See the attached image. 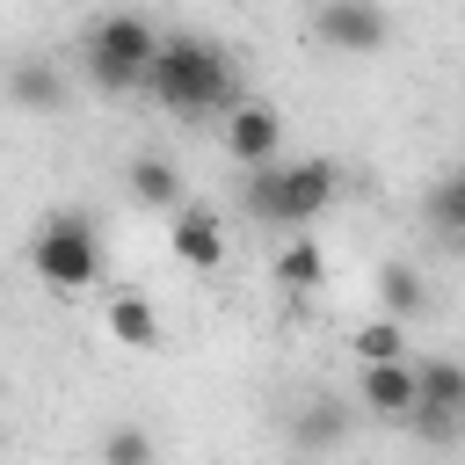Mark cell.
I'll use <instances>...</instances> for the list:
<instances>
[{
  "instance_id": "cell-1",
  "label": "cell",
  "mask_w": 465,
  "mask_h": 465,
  "mask_svg": "<svg viewBox=\"0 0 465 465\" xmlns=\"http://www.w3.org/2000/svg\"><path fill=\"white\" fill-rule=\"evenodd\" d=\"M145 94L160 109H174V116H218V109L240 102V65H232L225 44L182 29V36H160V58L145 73Z\"/></svg>"
},
{
  "instance_id": "cell-2",
  "label": "cell",
  "mask_w": 465,
  "mask_h": 465,
  "mask_svg": "<svg viewBox=\"0 0 465 465\" xmlns=\"http://www.w3.org/2000/svg\"><path fill=\"white\" fill-rule=\"evenodd\" d=\"M334 189H341L334 160H269V167H247V218L298 232L334 203Z\"/></svg>"
},
{
  "instance_id": "cell-3",
  "label": "cell",
  "mask_w": 465,
  "mask_h": 465,
  "mask_svg": "<svg viewBox=\"0 0 465 465\" xmlns=\"http://www.w3.org/2000/svg\"><path fill=\"white\" fill-rule=\"evenodd\" d=\"M29 269L51 291H87L102 276V232H94V218L87 211H51L29 232Z\"/></svg>"
},
{
  "instance_id": "cell-4",
  "label": "cell",
  "mask_w": 465,
  "mask_h": 465,
  "mask_svg": "<svg viewBox=\"0 0 465 465\" xmlns=\"http://www.w3.org/2000/svg\"><path fill=\"white\" fill-rule=\"evenodd\" d=\"M153 58H160V29H153L145 15H109V22H94V36H87V80H94L102 94L145 87Z\"/></svg>"
},
{
  "instance_id": "cell-5",
  "label": "cell",
  "mask_w": 465,
  "mask_h": 465,
  "mask_svg": "<svg viewBox=\"0 0 465 465\" xmlns=\"http://www.w3.org/2000/svg\"><path fill=\"white\" fill-rule=\"evenodd\" d=\"M312 36L327 51H341V58H378L392 44V15H385V0H320Z\"/></svg>"
},
{
  "instance_id": "cell-6",
  "label": "cell",
  "mask_w": 465,
  "mask_h": 465,
  "mask_svg": "<svg viewBox=\"0 0 465 465\" xmlns=\"http://www.w3.org/2000/svg\"><path fill=\"white\" fill-rule=\"evenodd\" d=\"M276 145H283V116H276L269 102L240 94V102L225 109V153H232L240 167H269V160H276Z\"/></svg>"
},
{
  "instance_id": "cell-7",
  "label": "cell",
  "mask_w": 465,
  "mask_h": 465,
  "mask_svg": "<svg viewBox=\"0 0 465 465\" xmlns=\"http://www.w3.org/2000/svg\"><path fill=\"white\" fill-rule=\"evenodd\" d=\"M414 400H421V378H414L407 356H400V363H363V378H356V407H371L378 421H407Z\"/></svg>"
},
{
  "instance_id": "cell-8",
  "label": "cell",
  "mask_w": 465,
  "mask_h": 465,
  "mask_svg": "<svg viewBox=\"0 0 465 465\" xmlns=\"http://www.w3.org/2000/svg\"><path fill=\"white\" fill-rule=\"evenodd\" d=\"M174 262L182 269H203V276L225 262V218L211 203H182L174 211Z\"/></svg>"
},
{
  "instance_id": "cell-9",
  "label": "cell",
  "mask_w": 465,
  "mask_h": 465,
  "mask_svg": "<svg viewBox=\"0 0 465 465\" xmlns=\"http://www.w3.org/2000/svg\"><path fill=\"white\" fill-rule=\"evenodd\" d=\"M124 182H131V196L145 203V211H182L189 196H182V174H174V160H160V153H138L131 167H124Z\"/></svg>"
},
{
  "instance_id": "cell-10",
  "label": "cell",
  "mask_w": 465,
  "mask_h": 465,
  "mask_svg": "<svg viewBox=\"0 0 465 465\" xmlns=\"http://www.w3.org/2000/svg\"><path fill=\"white\" fill-rule=\"evenodd\" d=\"M102 320H109V334L124 341V349H160V312L138 298V291H109V305H102Z\"/></svg>"
},
{
  "instance_id": "cell-11",
  "label": "cell",
  "mask_w": 465,
  "mask_h": 465,
  "mask_svg": "<svg viewBox=\"0 0 465 465\" xmlns=\"http://www.w3.org/2000/svg\"><path fill=\"white\" fill-rule=\"evenodd\" d=\"M7 102H15V109H36V116L58 109V102H65L58 65H44V58H15V65H7Z\"/></svg>"
},
{
  "instance_id": "cell-12",
  "label": "cell",
  "mask_w": 465,
  "mask_h": 465,
  "mask_svg": "<svg viewBox=\"0 0 465 465\" xmlns=\"http://www.w3.org/2000/svg\"><path fill=\"white\" fill-rule=\"evenodd\" d=\"M291 443H298V450H334V443H349V407H341V400H305V407L291 414Z\"/></svg>"
},
{
  "instance_id": "cell-13",
  "label": "cell",
  "mask_w": 465,
  "mask_h": 465,
  "mask_svg": "<svg viewBox=\"0 0 465 465\" xmlns=\"http://www.w3.org/2000/svg\"><path fill=\"white\" fill-rule=\"evenodd\" d=\"M349 356H356V363H400V356H407V320L378 312V320L349 327Z\"/></svg>"
},
{
  "instance_id": "cell-14",
  "label": "cell",
  "mask_w": 465,
  "mask_h": 465,
  "mask_svg": "<svg viewBox=\"0 0 465 465\" xmlns=\"http://www.w3.org/2000/svg\"><path fill=\"white\" fill-rule=\"evenodd\" d=\"M320 276H327L320 240H312V232H291V247L276 254V283H283V291H320Z\"/></svg>"
},
{
  "instance_id": "cell-15",
  "label": "cell",
  "mask_w": 465,
  "mask_h": 465,
  "mask_svg": "<svg viewBox=\"0 0 465 465\" xmlns=\"http://www.w3.org/2000/svg\"><path fill=\"white\" fill-rule=\"evenodd\" d=\"M414 378H421V400H429V407H458V414H465V363H458V356H421Z\"/></svg>"
},
{
  "instance_id": "cell-16",
  "label": "cell",
  "mask_w": 465,
  "mask_h": 465,
  "mask_svg": "<svg viewBox=\"0 0 465 465\" xmlns=\"http://www.w3.org/2000/svg\"><path fill=\"white\" fill-rule=\"evenodd\" d=\"M421 211H429V225H436L443 240H465V167H450V174L429 189Z\"/></svg>"
},
{
  "instance_id": "cell-17",
  "label": "cell",
  "mask_w": 465,
  "mask_h": 465,
  "mask_svg": "<svg viewBox=\"0 0 465 465\" xmlns=\"http://www.w3.org/2000/svg\"><path fill=\"white\" fill-rule=\"evenodd\" d=\"M371 291H378V305H385L392 320H414V312H421V276H414L407 262H385Z\"/></svg>"
},
{
  "instance_id": "cell-18",
  "label": "cell",
  "mask_w": 465,
  "mask_h": 465,
  "mask_svg": "<svg viewBox=\"0 0 465 465\" xmlns=\"http://www.w3.org/2000/svg\"><path fill=\"white\" fill-rule=\"evenodd\" d=\"M400 429H407L414 443L443 450V443H458V436H465V414H458V407H429V400H414V414H407Z\"/></svg>"
},
{
  "instance_id": "cell-19",
  "label": "cell",
  "mask_w": 465,
  "mask_h": 465,
  "mask_svg": "<svg viewBox=\"0 0 465 465\" xmlns=\"http://www.w3.org/2000/svg\"><path fill=\"white\" fill-rule=\"evenodd\" d=\"M102 465H153V436H145L138 421H116V429L102 436Z\"/></svg>"
}]
</instances>
